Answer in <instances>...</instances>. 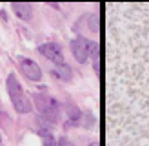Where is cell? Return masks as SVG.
I'll use <instances>...</instances> for the list:
<instances>
[{"label": "cell", "instance_id": "obj_1", "mask_svg": "<svg viewBox=\"0 0 149 146\" xmlns=\"http://www.w3.org/2000/svg\"><path fill=\"white\" fill-rule=\"evenodd\" d=\"M7 91H9V97H11V100H13V106H15V110H17L18 113H29L33 110V104H31V99L27 97V95L22 91V86L18 84V80H17V77L11 75L7 77Z\"/></svg>", "mask_w": 149, "mask_h": 146}, {"label": "cell", "instance_id": "obj_2", "mask_svg": "<svg viewBox=\"0 0 149 146\" xmlns=\"http://www.w3.org/2000/svg\"><path fill=\"white\" fill-rule=\"evenodd\" d=\"M33 100L36 102V108L40 110V113L46 117L47 121L51 122H60V106H58V102L55 99L47 97V95H40L36 93Z\"/></svg>", "mask_w": 149, "mask_h": 146}, {"label": "cell", "instance_id": "obj_3", "mask_svg": "<svg viewBox=\"0 0 149 146\" xmlns=\"http://www.w3.org/2000/svg\"><path fill=\"white\" fill-rule=\"evenodd\" d=\"M38 51L46 58H49L51 62H56V66H64V55H62V49H60L58 44H55V42L42 44V46L38 48Z\"/></svg>", "mask_w": 149, "mask_h": 146}, {"label": "cell", "instance_id": "obj_4", "mask_svg": "<svg viewBox=\"0 0 149 146\" xmlns=\"http://www.w3.org/2000/svg\"><path fill=\"white\" fill-rule=\"evenodd\" d=\"M18 64H20V69L22 73L29 79V80H35V82H38L42 79V71L40 68L36 66L33 60H29V58H24V57H18Z\"/></svg>", "mask_w": 149, "mask_h": 146}, {"label": "cell", "instance_id": "obj_5", "mask_svg": "<svg viewBox=\"0 0 149 146\" xmlns=\"http://www.w3.org/2000/svg\"><path fill=\"white\" fill-rule=\"evenodd\" d=\"M87 42L89 40H86V39H77V40L71 42V51H73L74 58H77L80 64H84L87 60V57H89V53H87Z\"/></svg>", "mask_w": 149, "mask_h": 146}, {"label": "cell", "instance_id": "obj_6", "mask_svg": "<svg viewBox=\"0 0 149 146\" xmlns=\"http://www.w3.org/2000/svg\"><path fill=\"white\" fill-rule=\"evenodd\" d=\"M87 53H89V57L93 58L95 71L100 75V69H102V49H100V44L89 40V42H87Z\"/></svg>", "mask_w": 149, "mask_h": 146}, {"label": "cell", "instance_id": "obj_7", "mask_svg": "<svg viewBox=\"0 0 149 146\" xmlns=\"http://www.w3.org/2000/svg\"><path fill=\"white\" fill-rule=\"evenodd\" d=\"M13 11L17 13V17L22 20L31 18V6L29 4H13Z\"/></svg>", "mask_w": 149, "mask_h": 146}, {"label": "cell", "instance_id": "obj_8", "mask_svg": "<svg viewBox=\"0 0 149 146\" xmlns=\"http://www.w3.org/2000/svg\"><path fill=\"white\" fill-rule=\"evenodd\" d=\"M53 75L58 77V79H62V80H71V69L64 64V66H58V68L53 71Z\"/></svg>", "mask_w": 149, "mask_h": 146}, {"label": "cell", "instance_id": "obj_9", "mask_svg": "<svg viewBox=\"0 0 149 146\" xmlns=\"http://www.w3.org/2000/svg\"><path fill=\"white\" fill-rule=\"evenodd\" d=\"M87 24H89V29H91L93 33H98L100 31V15L93 13L91 17L87 18Z\"/></svg>", "mask_w": 149, "mask_h": 146}, {"label": "cell", "instance_id": "obj_10", "mask_svg": "<svg viewBox=\"0 0 149 146\" xmlns=\"http://www.w3.org/2000/svg\"><path fill=\"white\" fill-rule=\"evenodd\" d=\"M40 137H42V141L46 146H56V141H55V137L51 135V131L47 128H42L40 130Z\"/></svg>", "mask_w": 149, "mask_h": 146}, {"label": "cell", "instance_id": "obj_11", "mask_svg": "<svg viewBox=\"0 0 149 146\" xmlns=\"http://www.w3.org/2000/svg\"><path fill=\"white\" fill-rule=\"evenodd\" d=\"M65 110H68V115H69V119H71L73 122H74V121H78V117H80V110L77 108V104H74V102H68Z\"/></svg>", "mask_w": 149, "mask_h": 146}, {"label": "cell", "instance_id": "obj_12", "mask_svg": "<svg viewBox=\"0 0 149 146\" xmlns=\"http://www.w3.org/2000/svg\"><path fill=\"white\" fill-rule=\"evenodd\" d=\"M0 128L2 130H9L11 128V119L7 117L6 112H0Z\"/></svg>", "mask_w": 149, "mask_h": 146}, {"label": "cell", "instance_id": "obj_13", "mask_svg": "<svg viewBox=\"0 0 149 146\" xmlns=\"http://www.w3.org/2000/svg\"><path fill=\"white\" fill-rule=\"evenodd\" d=\"M93 122H95L93 113H91V112H87V113H86V119H84V126H86V128H91V126H93Z\"/></svg>", "mask_w": 149, "mask_h": 146}, {"label": "cell", "instance_id": "obj_14", "mask_svg": "<svg viewBox=\"0 0 149 146\" xmlns=\"http://www.w3.org/2000/svg\"><path fill=\"white\" fill-rule=\"evenodd\" d=\"M58 146H71L69 144V141H68V139H65V137H60V139H58V142H56Z\"/></svg>", "mask_w": 149, "mask_h": 146}, {"label": "cell", "instance_id": "obj_15", "mask_svg": "<svg viewBox=\"0 0 149 146\" xmlns=\"http://www.w3.org/2000/svg\"><path fill=\"white\" fill-rule=\"evenodd\" d=\"M0 17H2V18L6 20V18H7V15H6V11H0Z\"/></svg>", "mask_w": 149, "mask_h": 146}, {"label": "cell", "instance_id": "obj_16", "mask_svg": "<svg viewBox=\"0 0 149 146\" xmlns=\"http://www.w3.org/2000/svg\"><path fill=\"white\" fill-rule=\"evenodd\" d=\"M89 146H100V142H91Z\"/></svg>", "mask_w": 149, "mask_h": 146}, {"label": "cell", "instance_id": "obj_17", "mask_svg": "<svg viewBox=\"0 0 149 146\" xmlns=\"http://www.w3.org/2000/svg\"><path fill=\"white\" fill-rule=\"evenodd\" d=\"M0 146H2V135H0Z\"/></svg>", "mask_w": 149, "mask_h": 146}]
</instances>
